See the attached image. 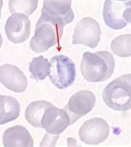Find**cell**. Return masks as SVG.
<instances>
[{
    "label": "cell",
    "instance_id": "5",
    "mask_svg": "<svg viewBox=\"0 0 131 147\" xmlns=\"http://www.w3.org/2000/svg\"><path fill=\"white\" fill-rule=\"evenodd\" d=\"M101 30L98 22L92 18L85 17L77 23L72 38L73 44H83L95 48L99 44Z\"/></svg>",
    "mask_w": 131,
    "mask_h": 147
},
{
    "label": "cell",
    "instance_id": "16",
    "mask_svg": "<svg viewBox=\"0 0 131 147\" xmlns=\"http://www.w3.org/2000/svg\"><path fill=\"white\" fill-rule=\"evenodd\" d=\"M51 63L43 56H39L32 59L29 64L31 77L36 81H42L49 75Z\"/></svg>",
    "mask_w": 131,
    "mask_h": 147
},
{
    "label": "cell",
    "instance_id": "14",
    "mask_svg": "<svg viewBox=\"0 0 131 147\" xmlns=\"http://www.w3.org/2000/svg\"><path fill=\"white\" fill-rule=\"evenodd\" d=\"M20 114L18 101L9 96L0 95V125L15 121Z\"/></svg>",
    "mask_w": 131,
    "mask_h": 147
},
{
    "label": "cell",
    "instance_id": "12",
    "mask_svg": "<svg viewBox=\"0 0 131 147\" xmlns=\"http://www.w3.org/2000/svg\"><path fill=\"white\" fill-rule=\"evenodd\" d=\"M41 13L61 21L64 26L71 23L75 18L71 0H43Z\"/></svg>",
    "mask_w": 131,
    "mask_h": 147
},
{
    "label": "cell",
    "instance_id": "17",
    "mask_svg": "<svg viewBox=\"0 0 131 147\" xmlns=\"http://www.w3.org/2000/svg\"><path fill=\"white\" fill-rule=\"evenodd\" d=\"M110 47L112 53L121 57L131 56V34H123L112 40Z\"/></svg>",
    "mask_w": 131,
    "mask_h": 147
},
{
    "label": "cell",
    "instance_id": "13",
    "mask_svg": "<svg viewBox=\"0 0 131 147\" xmlns=\"http://www.w3.org/2000/svg\"><path fill=\"white\" fill-rule=\"evenodd\" d=\"M3 146H33V140L29 131L23 125H16L7 129L3 136Z\"/></svg>",
    "mask_w": 131,
    "mask_h": 147
},
{
    "label": "cell",
    "instance_id": "20",
    "mask_svg": "<svg viewBox=\"0 0 131 147\" xmlns=\"http://www.w3.org/2000/svg\"><path fill=\"white\" fill-rule=\"evenodd\" d=\"M3 0H0V18H1V9L3 8Z\"/></svg>",
    "mask_w": 131,
    "mask_h": 147
},
{
    "label": "cell",
    "instance_id": "2",
    "mask_svg": "<svg viewBox=\"0 0 131 147\" xmlns=\"http://www.w3.org/2000/svg\"><path fill=\"white\" fill-rule=\"evenodd\" d=\"M63 29L64 25L61 21L42 13L30 41L31 49L37 53L46 52L60 42Z\"/></svg>",
    "mask_w": 131,
    "mask_h": 147
},
{
    "label": "cell",
    "instance_id": "18",
    "mask_svg": "<svg viewBox=\"0 0 131 147\" xmlns=\"http://www.w3.org/2000/svg\"><path fill=\"white\" fill-rule=\"evenodd\" d=\"M38 6V0H9L8 8L10 12L22 13L28 17L32 15Z\"/></svg>",
    "mask_w": 131,
    "mask_h": 147
},
{
    "label": "cell",
    "instance_id": "6",
    "mask_svg": "<svg viewBox=\"0 0 131 147\" xmlns=\"http://www.w3.org/2000/svg\"><path fill=\"white\" fill-rule=\"evenodd\" d=\"M95 96L91 91L82 90L72 95L63 108L69 116L70 124L76 123L79 118L89 113L95 107Z\"/></svg>",
    "mask_w": 131,
    "mask_h": 147
},
{
    "label": "cell",
    "instance_id": "3",
    "mask_svg": "<svg viewBox=\"0 0 131 147\" xmlns=\"http://www.w3.org/2000/svg\"><path fill=\"white\" fill-rule=\"evenodd\" d=\"M104 102L118 111L131 109V74L120 76L105 87L102 92Z\"/></svg>",
    "mask_w": 131,
    "mask_h": 147
},
{
    "label": "cell",
    "instance_id": "1",
    "mask_svg": "<svg viewBox=\"0 0 131 147\" xmlns=\"http://www.w3.org/2000/svg\"><path fill=\"white\" fill-rule=\"evenodd\" d=\"M115 65L113 55L107 51L85 52L81 62V72L87 82H105L113 75Z\"/></svg>",
    "mask_w": 131,
    "mask_h": 147
},
{
    "label": "cell",
    "instance_id": "22",
    "mask_svg": "<svg viewBox=\"0 0 131 147\" xmlns=\"http://www.w3.org/2000/svg\"><path fill=\"white\" fill-rule=\"evenodd\" d=\"M115 1H120V2H125L127 0H115Z\"/></svg>",
    "mask_w": 131,
    "mask_h": 147
},
{
    "label": "cell",
    "instance_id": "8",
    "mask_svg": "<svg viewBox=\"0 0 131 147\" xmlns=\"http://www.w3.org/2000/svg\"><path fill=\"white\" fill-rule=\"evenodd\" d=\"M42 128L51 135L57 137L64 131L70 124V117L63 109L56 107L52 105L45 111L42 118Z\"/></svg>",
    "mask_w": 131,
    "mask_h": 147
},
{
    "label": "cell",
    "instance_id": "9",
    "mask_svg": "<svg viewBox=\"0 0 131 147\" xmlns=\"http://www.w3.org/2000/svg\"><path fill=\"white\" fill-rule=\"evenodd\" d=\"M5 32L10 42L13 43H22L30 36L31 21L25 14H12L6 22Z\"/></svg>",
    "mask_w": 131,
    "mask_h": 147
},
{
    "label": "cell",
    "instance_id": "10",
    "mask_svg": "<svg viewBox=\"0 0 131 147\" xmlns=\"http://www.w3.org/2000/svg\"><path fill=\"white\" fill-rule=\"evenodd\" d=\"M129 8H131L130 0L125 2L105 0L103 9V18L105 24L116 30L125 28L128 23L124 18V13Z\"/></svg>",
    "mask_w": 131,
    "mask_h": 147
},
{
    "label": "cell",
    "instance_id": "11",
    "mask_svg": "<svg viewBox=\"0 0 131 147\" xmlns=\"http://www.w3.org/2000/svg\"><path fill=\"white\" fill-rule=\"evenodd\" d=\"M0 82L8 90L17 93L23 92L28 86V79L23 71L11 64L0 67Z\"/></svg>",
    "mask_w": 131,
    "mask_h": 147
},
{
    "label": "cell",
    "instance_id": "4",
    "mask_svg": "<svg viewBox=\"0 0 131 147\" xmlns=\"http://www.w3.org/2000/svg\"><path fill=\"white\" fill-rule=\"evenodd\" d=\"M49 78L52 84L59 89L67 88L76 79V66L73 61L65 55L52 57Z\"/></svg>",
    "mask_w": 131,
    "mask_h": 147
},
{
    "label": "cell",
    "instance_id": "21",
    "mask_svg": "<svg viewBox=\"0 0 131 147\" xmlns=\"http://www.w3.org/2000/svg\"><path fill=\"white\" fill-rule=\"evenodd\" d=\"M2 44H3V38H2L1 33H0V47H2Z\"/></svg>",
    "mask_w": 131,
    "mask_h": 147
},
{
    "label": "cell",
    "instance_id": "19",
    "mask_svg": "<svg viewBox=\"0 0 131 147\" xmlns=\"http://www.w3.org/2000/svg\"><path fill=\"white\" fill-rule=\"evenodd\" d=\"M124 18L127 21V23H131V8H127L124 13Z\"/></svg>",
    "mask_w": 131,
    "mask_h": 147
},
{
    "label": "cell",
    "instance_id": "7",
    "mask_svg": "<svg viewBox=\"0 0 131 147\" xmlns=\"http://www.w3.org/2000/svg\"><path fill=\"white\" fill-rule=\"evenodd\" d=\"M110 126L105 120L95 117L86 121L79 130L81 140L87 145H98L108 138Z\"/></svg>",
    "mask_w": 131,
    "mask_h": 147
},
{
    "label": "cell",
    "instance_id": "15",
    "mask_svg": "<svg viewBox=\"0 0 131 147\" xmlns=\"http://www.w3.org/2000/svg\"><path fill=\"white\" fill-rule=\"evenodd\" d=\"M52 104L49 101H37L30 103L25 111V118L34 127L42 128V118L46 108Z\"/></svg>",
    "mask_w": 131,
    "mask_h": 147
}]
</instances>
